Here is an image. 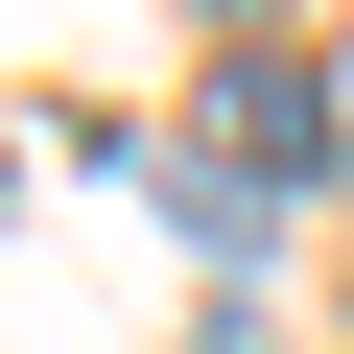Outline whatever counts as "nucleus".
<instances>
[{"mask_svg": "<svg viewBox=\"0 0 354 354\" xmlns=\"http://www.w3.org/2000/svg\"><path fill=\"white\" fill-rule=\"evenodd\" d=\"M213 189H330V71L307 48H236L213 71Z\"/></svg>", "mask_w": 354, "mask_h": 354, "instance_id": "f257e3e1", "label": "nucleus"}]
</instances>
